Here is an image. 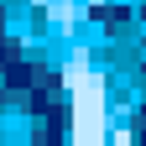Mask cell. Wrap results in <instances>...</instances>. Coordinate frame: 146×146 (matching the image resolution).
Segmentation results:
<instances>
[{
	"instance_id": "cell-1",
	"label": "cell",
	"mask_w": 146,
	"mask_h": 146,
	"mask_svg": "<svg viewBox=\"0 0 146 146\" xmlns=\"http://www.w3.org/2000/svg\"><path fill=\"white\" fill-rule=\"evenodd\" d=\"M104 89H99V78H78V136L84 141H99V131H104Z\"/></svg>"
}]
</instances>
